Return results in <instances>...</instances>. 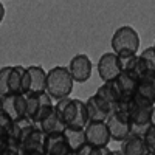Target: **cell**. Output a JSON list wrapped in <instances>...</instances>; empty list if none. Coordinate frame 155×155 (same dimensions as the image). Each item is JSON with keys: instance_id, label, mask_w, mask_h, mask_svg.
<instances>
[{"instance_id": "cell-31", "label": "cell", "mask_w": 155, "mask_h": 155, "mask_svg": "<svg viewBox=\"0 0 155 155\" xmlns=\"http://www.w3.org/2000/svg\"><path fill=\"white\" fill-rule=\"evenodd\" d=\"M113 155H123L120 150H113Z\"/></svg>"}, {"instance_id": "cell-12", "label": "cell", "mask_w": 155, "mask_h": 155, "mask_svg": "<svg viewBox=\"0 0 155 155\" xmlns=\"http://www.w3.org/2000/svg\"><path fill=\"white\" fill-rule=\"evenodd\" d=\"M120 64H121V71L127 73L129 76H132L134 79H137V81L143 79L146 74L152 73V71H149L147 65L144 64V61L141 59L140 54L129 56V58H120Z\"/></svg>"}, {"instance_id": "cell-32", "label": "cell", "mask_w": 155, "mask_h": 155, "mask_svg": "<svg viewBox=\"0 0 155 155\" xmlns=\"http://www.w3.org/2000/svg\"><path fill=\"white\" fill-rule=\"evenodd\" d=\"M0 112H2V95H0Z\"/></svg>"}, {"instance_id": "cell-9", "label": "cell", "mask_w": 155, "mask_h": 155, "mask_svg": "<svg viewBox=\"0 0 155 155\" xmlns=\"http://www.w3.org/2000/svg\"><path fill=\"white\" fill-rule=\"evenodd\" d=\"M92 70H93V64L87 54H76L71 58L68 64V71L73 78V81L78 84H84L92 78Z\"/></svg>"}, {"instance_id": "cell-30", "label": "cell", "mask_w": 155, "mask_h": 155, "mask_svg": "<svg viewBox=\"0 0 155 155\" xmlns=\"http://www.w3.org/2000/svg\"><path fill=\"white\" fill-rule=\"evenodd\" d=\"M22 155H45L44 152H23Z\"/></svg>"}, {"instance_id": "cell-7", "label": "cell", "mask_w": 155, "mask_h": 155, "mask_svg": "<svg viewBox=\"0 0 155 155\" xmlns=\"http://www.w3.org/2000/svg\"><path fill=\"white\" fill-rule=\"evenodd\" d=\"M84 130L87 144L90 147H106L112 141L106 121H88Z\"/></svg>"}, {"instance_id": "cell-17", "label": "cell", "mask_w": 155, "mask_h": 155, "mask_svg": "<svg viewBox=\"0 0 155 155\" xmlns=\"http://www.w3.org/2000/svg\"><path fill=\"white\" fill-rule=\"evenodd\" d=\"M64 137H65L67 143L70 146L71 153L79 152L87 146V140H85V130L82 127H65L64 130Z\"/></svg>"}, {"instance_id": "cell-20", "label": "cell", "mask_w": 155, "mask_h": 155, "mask_svg": "<svg viewBox=\"0 0 155 155\" xmlns=\"http://www.w3.org/2000/svg\"><path fill=\"white\" fill-rule=\"evenodd\" d=\"M96 95L101 96L107 104H110L112 109H115L121 102V96H120L118 88H116L113 81L112 82H102V85H99L96 90Z\"/></svg>"}, {"instance_id": "cell-11", "label": "cell", "mask_w": 155, "mask_h": 155, "mask_svg": "<svg viewBox=\"0 0 155 155\" xmlns=\"http://www.w3.org/2000/svg\"><path fill=\"white\" fill-rule=\"evenodd\" d=\"M85 109H87L88 121H106L110 116V113L113 112L112 106L107 104V102L101 96H98L96 93L92 95L85 101Z\"/></svg>"}, {"instance_id": "cell-19", "label": "cell", "mask_w": 155, "mask_h": 155, "mask_svg": "<svg viewBox=\"0 0 155 155\" xmlns=\"http://www.w3.org/2000/svg\"><path fill=\"white\" fill-rule=\"evenodd\" d=\"M31 78V88L30 93H42L47 90V71L41 65H30L27 67Z\"/></svg>"}, {"instance_id": "cell-24", "label": "cell", "mask_w": 155, "mask_h": 155, "mask_svg": "<svg viewBox=\"0 0 155 155\" xmlns=\"http://www.w3.org/2000/svg\"><path fill=\"white\" fill-rule=\"evenodd\" d=\"M143 140L146 143V147L149 150V153H155V126H149L147 130L143 135Z\"/></svg>"}, {"instance_id": "cell-18", "label": "cell", "mask_w": 155, "mask_h": 155, "mask_svg": "<svg viewBox=\"0 0 155 155\" xmlns=\"http://www.w3.org/2000/svg\"><path fill=\"white\" fill-rule=\"evenodd\" d=\"M137 96L155 106V73H149L138 81Z\"/></svg>"}, {"instance_id": "cell-33", "label": "cell", "mask_w": 155, "mask_h": 155, "mask_svg": "<svg viewBox=\"0 0 155 155\" xmlns=\"http://www.w3.org/2000/svg\"><path fill=\"white\" fill-rule=\"evenodd\" d=\"M152 47H153V48H155V39H153V45H152Z\"/></svg>"}, {"instance_id": "cell-28", "label": "cell", "mask_w": 155, "mask_h": 155, "mask_svg": "<svg viewBox=\"0 0 155 155\" xmlns=\"http://www.w3.org/2000/svg\"><path fill=\"white\" fill-rule=\"evenodd\" d=\"M3 19H5V6H3L2 2H0V23L3 22Z\"/></svg>"}, {"instance_id": "cell-14", "label": "cell", "mask_w": 155, "mask_h": 155, "mask_svg": "<svg viewBox=\"0 0 155 155\" xmlns=\"http://www.w3.org/2000/svg\"><path fill=\"white\" fill-rule=\"evenodd\" d=\"M45 155H71L70 146L67 143L64 134H56V135H48L45 138V147H44Z\"/></svg>"}, {"instance_id": "cell-25", "label": "cell", "mask_w": 155, "mask_h": 155, "mask_svg": "<svg viewBox=\"0 0 155 155\" xmlns=\"http://www.w3.org/2000/svg\"><path fill=\"white\" fill-rule=\"evenodd\" d=\"M0 155H22V152L19 146H14L8 143L6 140H3V143L0 144Z\"/></svg>"}, {"instance_id": "cell-10", "label": "cell", "mask_w": 155, "mask_h": 155, "mask_svg": "<svg viewBox=\"0 0 155 155\" xmlns=\"http://www.w3.org/2000/svg\"><path fill=\"white\" fill-rule=\"evenodd\" d=\"M31 88V78L23 65H12L9 74V93L28 95Z\"/></svg>"}, {"instance_id": "cell-1", "label": "cell", "mask_w": 155, "mask_h": 155, "mask_svg": "<svg viewBox=\"0 0 155 155\" xmlns=\"http://www.w3.org/2000/svg\"><path fill=\"white\" fill-rule=\"evenodd\" d=\"M74 81L68 71V67H53L47 71V90L45 92L51 96L53 101H61L64 98H68L73 92Z\"/></svg>"}, {"instance_id": "cell-21", "label": "cell", "mask_w": 155, "mask_h": 155, "mask_svg": "<svg viewBox=\"0 0 155 155\" xmlns=\"http://www.w3.org/2000/svg\"><path fill=\"white\" fill-rule=\"evenodd\" d=\"M25 98H27V115H25V118L34 123L39 115V110H41V93H28L25 95Z\"/></svg>"}, {"instance_id": "cell-3", "label": "cell", "mask_w": 155, "mask_h": 155, "mask_svg": "<svg viewBox=\"0 0 155 155\" xmlns=\"http://www.w3.org/2000/svg\"><path fill=\"white\" fill-rule=\"evenodd\" d=\"M110 45L112 51L120 58L137 56L140 51V34L135 28L129 27V25H123L113 33Z\"/></svg>"}, {"instance_id": "cell-29", "label": "cell", "mask_w": 155, "mask_h": 155, "mask_svg": "<svg viewBox=\"0 0 155 155\" xmlns=\"http://www.w3.org/2000/svg\"><path fill=\"white\" fill-rule=\"evenodd\" d=\"M150 124L155 126V106L152 107V115H150Z\"/></svg>"}, {"instance_id": "cell-2", "label": "cell", "mask_w": 155, "mask_h": 155, "mask_svg": "<svg viewBox=\"0 0 155 155\" xmlns=\"http://www.w3.org/2000/svg\"><path fill=\"white\" fill-rule=\"evenodd\" d=\"M56 112L61 115L67 127H85L88 123L85 101L78 98H64L54 104Z\"/></svg>"}, {"instance_id": "cell-27", "label": "cell", "mask_w": 155, "mask_h": 155, "mask_svg": "<svg viewBox=\"0 0 155 155\" xmlns=\"http://www.w3.org/2000/svg\"><path fill=\"white\" fill-rule=\"evenodd\" d=\"M90 149H92V147H90V146L87 144L84 149H81L79 152H76V153H71V155H88V153H90Z\"/></svg>"}, {"instance_id": "cell-22", "label": "cell", "mask_w": 155, "mask_h": 155, "mask_svg": "<svg viewBox=\"0 0 155 155\" xmlns=\"http://www.w3.org/2000/svg\"><path fill=\"white\" fill-rule=\"evenodd\" d=\"M11 67L6 65L0 68V95H8L9 93V74H11Z\"/></svg>"}, {"instance_id": "cell-23", "label": "cell", "mask_w": 155, "mask_h": 155, "mask_svg": "<svg viewBox=\"0 0 155 155\" xmlns=\"http://www.w3.org/2000/svg\"><path fill=\"white\" fill-rule=\"evenodd\" d=\"M140 56H141V59H143L144 64L147 65L149 71L155 73V48H153V47L144 48V50L140 53Z\"/></svg>"}, {"instance_id": "cell-8", "label": "cell", "mask_w": 155, "mask_h": 155, "mask_svg": "<svg viewBox=\"0 0 155 155\" xmlns=\"http://www.w3.org/2000/svg\"><path fill=\"white\" fill-rule=\"evenodd\" d=\"M2 112L12 121L23 120L27 115V98L20 93H8L2 96Z\"/></svg>"}, {"instance_id": "cell-34", "label": "cell", "mask_w": 155, "mask_h": 155, "mask_svg": "<svg viewBox=\"0 0 155 155\" xmlns=\"http://www.w3.org/2000/svg\"><path fill=\"white\" fill-rule=\"evenodd\" d=\"M149 155H155V153H149Z\"/></svg>"}, {"instance_id": "cell-13", "label": "cell", "mask_w": 155, "mask_h": 155, "mask_svg": "<svg viewBox=\"0 0 155 155\" xmlns=\"http://www.w3.org/2000/svg\"><path fill=\"white\" fill-rule=\"evenodd\" d=\"M118 93L121 96V102H130L134 99V96L137 95V87H138V81L134 79L132 76H129L127 73H121L116 79L113 81Z\"/></svg>"}, {"instance_id": "cell-5", "label": "cell", "mask_w": 155, "mask_h": 155, "mask_svg": "<svg viewBox=\"0 0 155 155\" xmlns=\"http://www.w3.org/2000/svg\"><path fill=\"white\" fill-rule=\"evenodd\" d=\"M106 126L109 129L110 140L118 141V143L124 141L132 132L129 115H127V112H123V110H113L110 113V116L106 120Z\"/></svg>"}, {"instance_id": "cell-26", "label": "cell", "mask_w": 155, "mask_h": 155, "mask_svg": "<svg viewBox=\"0 0 155 155\" xmlns=\"http://www.w3.org/2000/svg\"><path fill=\"white\" fill-rule=\"evenodd\" d=\"M88 155H113V150L109 146H106V147H92Z\"/></svg>"}, {"instance_id": "cell-15", "label": "cell", "mask_w": 155, "mask_h": 155, "mask_svg": "<svg viewBox=\"0 0 155 155\" xmlns=\"http://www.w3.org/2000/svg\"><path fill=\"white\" fill-rule=\"evenodd\" d=\"M37 126L41 127V130L47 137L48 135H56V134H64V130H65V127H67L64 120L61 118V115L56 112V109L51 110Z\"/></svg>"}, {"instance_id": "cell-6", "label": "cell", "mask_w": 155, "mask_h": 155, "mask_svg": "<svg viewBox=\"0 0 155 155\" xmlns=\"http://www.w3.org/2000/svg\"><path fill=\"white\" fill-rule=\"evenodd\" d=\"M96 68H98V74L102 82H112L123 73L120 58L113 51H107V53H104L99 58Z\"/></svg>"}, {"instance_id": "cell-4", "label": "cell", "mask_w": 155, "mask_h": 155, "mask_svg": "<svg viewBox=\"0 0 155 155\" xmlns=\"http://www.w3.org/2000/svg\"><path fill=\"white\" fill-rule=\"evenodd\" d=\"M152 104L144 99L138 98L137 95L134 96V99L129 102V121H130V127L132 132L130 134H137L143 137L144 132L147 130V127L150 126V115H152Z\"/></svg>"}, {"instance_id": "cell-16", "label": "cell", "mask_w": 155, "mask_h": 155, "mask_svg": "<svg viewBox=\"0 0 155 155\" xmlns=\"http://www.w3.org/2000/svg\"><path fill=\"white\" fill-rule=\"evenodd\" d=\"M120 152L123 155H149L143 137L137 134H130L124 141H121Z\"/></svg>"}]
</instances>
